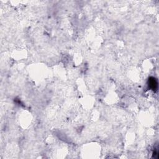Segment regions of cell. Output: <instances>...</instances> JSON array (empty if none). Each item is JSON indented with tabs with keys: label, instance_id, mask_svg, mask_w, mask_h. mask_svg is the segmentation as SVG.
Masks as SVG:
<instances>
[{
	"label": "cell",
	"instance_id": "6da1fadb",
	"mask_svg": "<svg viewBox=\"0 0 159 159\" xmlns=\"http://www.w3.org/2000/svg\"><path fill=\"white\" fill-rule=\"evenodd\" d=\"M148 84H149V87L150 89H152L154 92L157 91V88H158V83H157V81L156 78H153V77H150V78L149 79Z\"/></svg>",
	"mask_w": 159,
	"mask_h": 159
}]
</instances>
